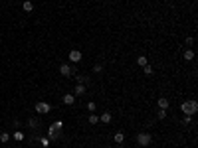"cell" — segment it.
Listing matches in <instances>:
<instances>
[{
    "instance_id": "obj_1",
    "label": "cell",
    "mask_w": 198,
    "mask_h": 148,
    "mask_svg": "<svg viewBox=\"0 0 198 148\" xmlns=\"http://www.w3.org/2000/svg\"><path fill=\"white\" fill-rule=\"evenodd\" d=\"M180 109H182V113L184 115H194L198 111V105H196V101L194 99H190V101H184V103L180 105Z\"/></svg>"
},
{
    "instance_id": "obj_2",
    "label": "cell",
    "mask_w": 198,
    "mask_h": 148,
    "mask_svg": "<svg viewBox=\"0 0 198 148\" xmlns=\"http://www.w3.org/2000/svg\"><path fill=\"white\" fill-rule=\"evenodd\" d=\"M152 140V136L149 134V132H139L137 134V142H139V146H149Z\"/></svg>"
},
{
    "instance_id": "obj_3",
    "label": "cell",
    "mask_w": 198,
    "mask_h": 148,
    "mask_svg": "<svg viewBox=\"0 0 198 148\" xmlns=\"http://www.w3.org/2000/svg\"><path fill=\"white\" fill-rule=\"evenodd\" d=\"M50 111H52V107H50L48 103H44V101L36 103V113H38V115H48Z\"/></svg>"
},
{
    "instance_id": "obj_4",
    "label": "cell",
    "mask_w": 198,
    "mask_h": 148,
    "mask_svg": "<svg viewBox=\"0 0 198 148\" xmlns=\"http://www.w3.org/2000/svg\"><path fill=\"white\" fill-rule=\"evenodd\" d=\"M59 73H61L64 77H69V75H73V69L67 63H61V65H59Z\"/></svg>"
},
{
    "instance_id": "obj_5",
    "label": "cell",
    "mask_w": 198,
    "mask_h": 148,
    "mask_svg": "<svg viewBox=\"0 0 198 148\" xmlns=\"http://www.w3.org/2000/svg\"><path fill=\"white\" fill-rule=\"evenodd\" d=\"M69 61L79 63V61H81V52H79V50H72V52H69Z\"/></svg>"
},
{
    "instance_id": "obj_6",
    "label": "cell",
    "mask_w": 198,
    "mask_h": 148,
    "mask_svg": "<svg viewBox=\"0 0 198 148\" xmlns=\"http://www.w3.org/2000/svg\"><path fill=\"white\" fill-rule=\"evenodd\" d=\"M28 126H30L32 130L40 129V119H38V116H32V119H28Z\"/></svg>"
},
{
    "instance_id": "obj_7",
    "label": "cell",
    "mask_w": 198,
    "mask_h": 148,
    "mask_svg": "<svg viewBox=\"0 0 198 148\" xmlns=\"http://www.w3.org/2000/svg\"><path fill=\"white\" fill-rule=\"evenodd\" d=\"M59 132H61V130L53 129V126H50V129H48V136H50V138H53V140H56V138H59Z\"/></svg>"
},
{
    "instance_id": "obj_8",
    "label": "cell",
    "mask_w": 198,
    "mask_h": 148,
    "mask_svg": "<svg viewBox=\"0 0 198 148\" xmlns=\"http://www.w3.org/2000/svg\"><path fill=\"white\" fill-rule=\"evenodd\" d=\"M64 103H66V105H73V103H75V95H72V93L64 95Z\"/></svg>"
},
{
    "instance_id": "obj_9",
    "label": "cell",
    "mask_w": 198,
    "mask_h": 148,
    "mask_svg": "<svg viewBox=\"0 0 198 148\" xmlns=\"http://www.w3.org/2000/svg\"><path fill=\"white\" fill-rule=\"evenodd\" d=\"M157 105H158V109H165V111H166V109H168V99H165V97H160Z\"/></svg>"
},
{
    "instance_id": "obj_10",
    "label": "cell",
    "mask_w": 198,
    "mask_h": 148,
    "mask_svg": "<svg viewBox=\"0 0 198 148\" xmlns=\"http://www.w3.org/2000/svg\"><path fill=\"white\" fill-rule=\"evenodd\" d=\"M22 8H24V12H32V10H34V4L30 2V0H24V4H22Z\"/></svg>"
},
{
    "instance_id": "obj_11",
    "label": "cell",
    "mask_w": 198,
    "mask_h": 148,
    "mask_svg": "<svg viewBox=\"0 0 198 148\" xmlns=\"http://www.w3.org/2000/svg\"><path fill=\"white\" fill-rule=\"evenodd\" d=\"M75 81L81 83V85H85V83H89V77H87V75H75Z\"/></svg>"
},
{
    "instance_id": "obj_12",
    "label": "cell",
    "mask_w": 198,
    "mask_h": 148,
    "mask_svg": "<svg viewBox=\"0 0 198 148\" xmlns=\"http://www.w3.org/2000/svg\"><path fill=\"white\" fill-rule=\"evenodd\" d=\"M113 140L117 142V144H123V140H125V134H123V132H117V134L113 136Z\"/></svg>"
},
{
    "instance_id": "obj_13",
    "label": "cell",
    "mask_w": 198,
    "mask_h": 148,
    "mask_svg": "<svg viewBox=\"0 0 198 148\" xmlns=\"http://www.w3.org/2000/svg\"><path fill=\"white\" fill-rule=\"evenodd\" d=\"M99 121H101V122H111V113H107V111H105L103 115L99 116Z\"/></svg>"
},
{
    "instance_id": "obj_14",
    "label": "cell",
    "mask_w": 198,
    "mask_h": 148,
    "mask_svg": "<svg viewBox=\"0 0 198 148\" xmlns=\"http://www.w3.org/2000/svg\"><path fill=\"white\" fill-rule=\"evenodd\" d=\"M75 95H85V85H81V83H79L77 85V87H75Z\"/></svg>"
},
{
    "instance_id": "obj_15",
    "label": "cell",
    "mask_w": 198,
    "mask_h": 148,
    "mask_svg": "<svg viewBox=\"0 0 198 148\" xmlns=\"http://www.w3.org/2000/svg\"><path fill=\"white\" fill-rule=\"evenodd\" d=\"M184 59L186 61H192V59H194V52H192V50H186L184 52Z\"/></svg>"
},
{
    "instance_id": "obj_16",
    "label": "cell",
    "mask_w": 198,
    "mask_h": 148,
    "mask_svg": "<svg viewBox=\"0 0 198 148\" xmlns=\"http://www.w3.org/2000/svg\"><path fill=\"white\" fill-rule=\"evenodd\" d=\"M52 126H53V129H58V130H61V129H64V122H61V121H53Z\"/></svg>"
},
{
    "instance_id": "obj_17",
    "label": "cell",
    "mask_w": 198,
    "mask_h": 148,
    "mask_svg": "<svg viewBox=\"0 0 198 148\" xmlns=\"http://www.w3.org/2000/svg\"><path fill=\"white\" fill-rule=\"evenodd\" d=\"M137 63H139V65H141V67H145V65H147V63H149V61H147V57H145V55H141V57H139V59H137Z\"/></svg>"
},
{
    "instance_id": "obj_18",
    "label": "cell",
    "mask_w": 198,
    "mask_h": 148,
    "mask_svg": "<svg viewBox=\"0 0 198 148\" xmlns=\"http://www.w3.org/2000/svg\"><path fill=\"white\" fill-rule=\"evenodd\" d=\"M89 122H91V124H97V122H99V116L91 113V115H89Z\"/></svg>"
},
{
    "instance_id": "obj_19",
    "label": "cell",
    "mask_w": 198,
    "mask_h": 148,
    "mask_svg": "<svg viewBox=\"0 0 198 148\" xmlns=\"http://www.w3.org/2000/svg\"><path fill=\"white\" fill-rule=\"evenodd\" d=\"M95 109H97V105L93 103V101H89V103H87V111H89V113H93Z\"/></svg>"
},
{
    "instance_id": "obj_20",
    "label": "cell",
    "mask_w": 198,
    "mask_h": 148,
    "mask_svg": "<svg viewBox=\"0 0 198 148\" xmlns=\"http://www.w3.org/2000/svg\"><path fill=\"white\" fill-rule=\"evenodd\" d=\"M10 140V134H8V132H2V134H0V142H8Z\"/></svg>"
},
{
    "instance_id": "obj_21",
    "label": "cell",
    "mask_w": 198,
    "mask_h": 148,
    "mask_svg": "<svg viewBox=\"0 0 198 148\" xmlns=\"http://www.w3.org/2000/svg\"><path fill=\"white\" fill-rule=\"evenodd\" d=\"M143 71H145V75H151V73H152V65H149V63H147L145 67H143Z\"/></svg>"
},
{
    "instance_id": "obj_22",
    "label": "cell",
    "mask_w": 198,
    "mask_h": 148,
    "mask_svg": "<svg viewBox=\"0 0 198 148\" xmlns=\"http://www.w3.org/2000/svg\"><path fill=\"white\" fill-rule=\"evenodd\" d=\"M12 138H14V140H24V134H22V132H14V136H12Z\"/></svg>"
},
{
    "instance_id": "obj_23",
    "label": "cell",
    "mask_w": 198,
    "mask_h": 148,
    "mask_svg": "<svg viewBox=\"0 0 198 148\" xmlns=\"http://www.w3.org/2000/svg\"><path fill=\"white\" fill-rule=\"evenodd\" d=\"M93 71H95V73H101V71H103V65H101V63H95V65H93Z\"/></svg>"
},
{
    "instance_id": "obj_24",
    "label": "cell",
    "mask_w": 198,
    "mask_h": 148,
    "mask_svg": "<svg viewBox=\"0 0 198 148\" xmlns=\"http://www.w3.org/2000/svg\"><path fill=\"white\" fill-rule=\"evenodd\" d=\"M190 122H192L190 115H184V119H182V124H184V126H186V124H190Z\"/></svg>"
},
{
    "instance_id": "obj_25",
    "label": "cell",
    "mask_w": 198,
    "mask_h": 148,
    "mask_svg": "<svg viewBox=\"0 0 198 148\" xmlns=\"http://www.w3.org/2000/svg\"><path fill=\"white\" fill-rule=\"evenodd\" d=\"M40 144H42V148H46L48 144H50V140H48V138H40Z\"/></svg>"
},
{
    "instance_id": "obj_26",
    "label": "cell",
    "mask_w": 198,
    "mask_h": 148,
    "mask_svg": "<svg viewBox=\"0 0 198 148\" xmlns=\"http://www.w3.org/2000/svg\"><path fill=\"white\" fill-rule=\"evenodd\" d=\"M158 119H166V111H165V109L158 111Z\"/></svg>"
},
{
    "instance_id": "obj_27",
    "label": "cell",
    "mask_w": 198,
    "mask_h": 148,
    "mask_svg": "<svg viewBox=\"0 0 198 148\" xmlns=\"http://www.w3.org/2000/svg\"><path fill=\"white\" fill-rule=\"evenodd\" d=\"M194 44V38H192V36H188V38H186V45H192Z\"/></svg>"
},
{
    "instance_id": "obj_28",
    "label": "cell",
    "mask_w": 198,
    "mask_h": 148,
    "mask_svg": "<svg viewBox=\"0 0 198 148\" xmlns=\"http://www.w3.org/2000/svg\"><path fill=\"white\" fill-rule=\"evenodd\" d=\"M119 148H125V146H123V144H121V146H119Z\"/></svg>"
}]
</instances>
